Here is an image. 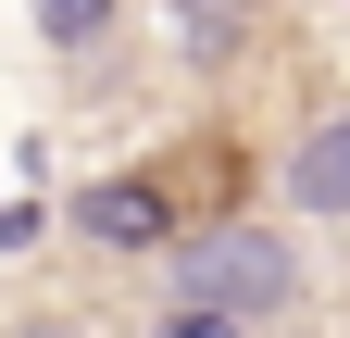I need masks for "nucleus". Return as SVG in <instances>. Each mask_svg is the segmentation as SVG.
<instances>
[{
	"label": "nucleus",
	"instance_id": "1",
	"mask_svg": "<svg viewBox=\"0 0 350 338\" xmlns=\"http://www.w3.org/2000/svg\"><path fill=\"white\" fill-rule=\"evenodd\" d=\"M175 301H200V313H288L300 301V250L275 238V226H213V238H188L175 250Z\"/></svg>",
	"mask_w": 350,
	"mask_h": 338
},
{
	"label": "nucleus",
	"instance_id": "2",
	"mask_svg": "<svg viewBox=\"0 0 350 338\" xmlns=\"http://www.w3.org/2000/svg\"><path fill=\"white\" fill-rule=\"evenodd\" d=\"M75 226H88V238H113V250H163V238H175V213H163V188H150V176L88 188V200H75Z\"/></svg>",
	"mask_w": 350,
	"mask_h": 338
},
{
	"label": "nucleus",
	"instance_id": "3",
	"mask_svg": "<svg viewBox=\"0 0 350 338\" xmlns=\"http://www.w3.org/2000/svg\"><path fill=\"white\" fill-rule=\"evenodd\" d=\"M288 200L300 213H338L350 200V125H313V138L288 151Z\"/></svg>",
	"mask_w": 350,
	"mask_h": 338
},
{
	"label": "nucleus",
	"instance_id": "4",
	"mask_svg": "<svg viewBox=\"0 0 350 338\" xmlns=\"http://www.w3.org/2000/svg\"><path fill=\"white\" fill-rule=\"evenodd\" d=\"M175 38H188L200 75H226V63L250 51V0H175Z\"/></svg>",
	"mask_w": 350,
	"mask_h": 338
},
{
	"label": "nucleus",
	"instance_id": "5",
	"mask_svg": "<svg viewBox=\"0 0 350 338\" xmlns=\"http://www.w3.org/2000/svg\"><path fill=\"white\" fill-rule=\"evenodd\" d=\"M100 25H113V0H38V38H51V51H88Z\"/></svg>",
	"mask_w": 350,
	"mask_h": 338
},
{
	"label": "nucleus",
	"instance_id": "6",
	"mask_svg": "<svg viewBox=\"0 0 350 338\" xmlns=\"http://www.w3.org/2000/svg\"><path fill=\"white\" fill-rule=\"evenodd\" d=\"M150 338H250V313H200V301H163Z\"/></svg>",
	"mask_w": 350,
	"mask_h": 338
},
{
	"label": "nucleus",
	"instance_id": "7",
	"mask_svg": "<svg viewBox=\"0 0 350 338\" xmlns=\"http://www.w3.org/2000/svg\"><path fill=\"white\" fill-rule=\"evenodd\" d=\"M25 338H75V326H25Z\"/></svg>",
	"mask_w": 350,
	"mask_h": 338
}]
</instances>
